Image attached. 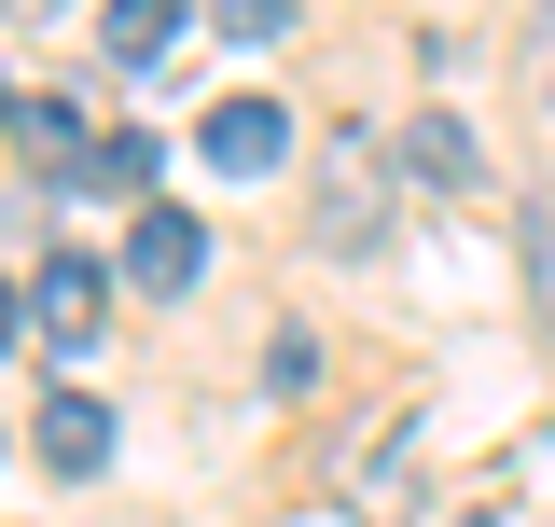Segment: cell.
Segmentation results:
<instances>
[{
	"label": "cell",
	"mask_w": 555,
	"mask_h": 527,
	"mask_svg": "<svg viewBox=\"0 0 555 527\" xmlns=\"http://www.w3.org/2000/svg\"><path fill=\"white\" fill-rule=\"evenodd\" d=\"M375 222H389V139L334 126L320 139V208H306V236H320V250H375Z\"/></svg>",
	"instance_id": "cell-1"
},
{
	"label": "cell",
	"mask_w": 555,
	"mask_h": 527,
	"mask_svg": "<svg viewBox=\"0 0 555 527\" xmlns=\"http://www.w3.org/2000/svg\"><path fill=\"white\" fill-rule=\"evenodd\" d=\"M264 389H278V402L320 389V333H306V320H278V333H264Z\"/></svg>",
	"instance_id": "cell-10"
},
{
	"label": "cell",
	"mask_w": 555,
	"mask_h": 527,
	"mask_svg": "<svg viewBox=\"0 0 555 527\" xmlns=\"http://www.w3.org/2000/svg\"><path fill=\"white\" fill-rule=\"evenodd\" d=\"M403 167L430 181V195H473L486 153H473V126H459V112H416V126H403Z\"/></svg>",
	"instance_id": "cell-7"
},
{
	"label": "cell",
	"mask_w": 555,
	"mask_h": 527,
	"mask_svg": "<svg viewBox=\"0 0 555 527\" xmlns=\"http://www.w3.org/2000/svg\"><path fill=\"white\" fill-rule=\"evenodd\" d=\"M28 445H42V472H112V402L98 389H42Z\"/></svg>",
	"instance_id": "cell-5"
},
{
	"label": "cell",
	"mask_w": 555,
	"mask_h": 527,
	"mask_svg": "<svg viewBox=\"0 0 555 527\" xmlns=\"http://www.w3.org/2000/svg\"><path fill=\"white\" fill-rule=\"evenodd\" d=\"M542 28H555V0H542Z\"/></svg>",
	"instance_id": "cell-14"
},
{
	"label": "cell",
	"mask_w": 555,
	"mask_h": 527,
	"mask_svg": "<svg viewBox=\"0 0 555 527\" xmlns=\"http://www.w3.org/2000/svg\"><path fill=\"white\" fill-rule=\"evenodd\" d=\"M69 195H153V126H98V153L69 167Z\"/></svg>",
	"instance_id": "cell-8"
},
{
	"label": "cell",
	"mask_w": 555,
	"mask_h": 527,
	"mask_svg": "<svg viewBox=\"0 0 555 527\" xmlns=\"http://www.w3.org/2000/svg\"><path fill=\"white\" fill-rule=\"evenodd\" d=\"M98 306H112V264H83V250H56L28 278V333L42 347H98Z\"/></svg>",
	"instance_id": "cell-4"
},
{
	"label": "cell",
	"mask_w": 555,
	"mask_h": 527,
	"mask_svg": "<svg viewBox=\"0 0 555 527\" xmlns=\"http://www.w3.org/2000/svg\"><path fill=\"white\" fill-rule=\"evenodd\" d=\"M208 28H236V42H278V28H292V0H208Z\"/></svg>",
	"instance_id": "cell-11"
},
{
	"label": "cell",
	"mask_w": 555,
	"mask_h": 527,
	"mask_svg": "<svg viewBox=\"0 0 555 527\" xmlns=\"http://www.w3.org/2000/svg\"><path fill=\"white\" fill-rule=\"evenodd\" d=\"M195 153L222 167V181H278V167H292V112H278V98H222V112L195 126Z\"/></svg>",
	"instance_id": "cell-3"
},
{
	"label": "cell",
	"mask_w": 555,
	"mask_h": 527,
	"mask_svg": "<svg viewBox=\"0 0 555 527\" xmlns=\"http://www.w3.org/2000/svg\"><path fill=\"white\" fill-rule=\"evenodd\" d=\"M14 139H28V153L56 167V195H69V167L98 153V112H69V98H28V112H14Z\"/></svg>",
	"instance_id": "cell-9"
},
{
	"label": "cell",
	"mask_w": 555,
	"mask_h": 527,
	"mask_svg": "<svg viewBox=\"0 0 555 527\" xmlns=\"http://www.w3.org/2000/svg\"><path fill=\"white\" fill-rule=\"evenodd\" d=\"M181 28H195V0H98V42H112L126 69H153Z\"/></svg>",
	"instance_id": "cell-6"
},
{
	"label": "cell",
	"mask_w": 555,
	"mask_h": 527,
	"mask_svg": "<svg viewBox=\"0 0 555 527\" xmlns=\"http://www.w3.org/2000/svg\"><path fill=\"white\" fill-rule=\"evenodd\" d=\"M28 14H69V0H28Z\"/></svg>",
	"instance_id": "cell-13"
},
{
	"label": "cell",
	"mask_w": 555,
	"mask_h": 527,
	"mask_svg": "<svg viewBox=\"0 0 555 527\" xmlns=\"http://www.w3.org/2000/svg\"><path fill=\"white\" fill-rule=\"evenodd\" d=\"M126 278L153 292V306H181V292L208 278V222H195V208H139V222H126Z\"/></svg>",
	"instance_id": "cell-2"
},
{
	"label": "cell",
	"mask_w": 555,
	"mask_h": 527,
	"mask_svg": "<svg viewBox=\"0 0 555 527\" xmlns=\"http://www.w3.org/2000/svg\"><path fill=\"white\" fill-rule=\"evenodd\" d=\"M14 333H28V292H14V278H0V347H14Z\"/></svg>",
	"instance_id": "cell-12"
}]
</instances>
